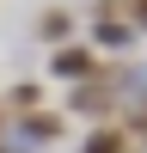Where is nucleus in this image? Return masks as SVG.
Segmentation results:
<instances>
[{
  "mask_svg": "<svg viewBox=\"0 0 147 153\" xmlns=\"http://www.w3.org/2000/svg\"><path fill=\"white\" fill-rule=\"evenodd\" d=\"M55 74H86V55H55Z\"/></svg>",
  "mask_w": 147,
  "mask_h": 153,
  "instance_id": "nucleus-2",
  "label": "nucleus"
},
{
  "mask_svg": "<svg viewBox=\"0 0 147 153\" xmlns=\"http://www.w3.org/2000/svg\"><path fill=\"white\" fill-rule=\"evenodd\" d=\"M122 147H129V141H122L117 129H98L92 141H86V153H122Z\"/></svg>",
  "mask_w": 147,
  "mask_h": 153,
  "instance_id": "nucleus-1",
  "label": "nucleus"
},
{
  "mask_svg": "<svg viewBox=\"0 0 147 153\" xmlns=\"http://www.w3.org/2000/svg\"><path fill=\"white\" fill-rule=\"evenodd\" d=\"M135 19H141V25H147V0H135Z\"/></svg>",
  "mask_w": 147,
  "mask_h": 153,
  "instance_id": "nucleus-3",
  "label": "nucleus"
}]
</instances>
